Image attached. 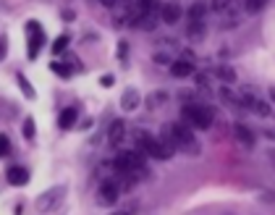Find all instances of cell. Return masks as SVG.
Returning a JSON list of instances; mask_svg holds the SVG:
<instances>
[{"mask_svg":"<svg viewBox=\"0 0 275 215\" xmlns=\"http://www.w3.org/2000/svg\"><path fill=\"white\" fill-rule=\"evenodd\" d=\"M160 137H165L176 149H181V152L199 155V142L194 139V134H191V129H189L186 121H183V124H165Z\"/></svg>","mask_w":275,"mask_h":215,"instance_id":"obj_1","label":"cell"},{"mask_svg":"<svg viewBox=\"0 0 275 215\" xmlns=\"http://www.w3.org/2000/svg\"><path fill=\"white\" fill-rule=\"evenodd\" d=\"M136 142H139L142 152L155 157V160H170L173 152H176V147H173L165 137H152V134H147V132H142Z\"/></svg>","mask_w":275,"mask_h":215,"instance_id":"obj_2","label":"cell"},{"mask_svg":"<svg viewBox=\"0 0 275 215\" xmlns=\"http://www.w3.org/2000/svg\"><path fill=\"white\" fill-rule=\"evenodd\" d=\"M183 121L191 126V129H210L213 126V110H210L207 105H197V102H189V105H183L181 110Z\"/></svg>","mask_w":275,"mask_h":215,"instance_id":"obj_3","label":"cell"},{"mask_svg":"<svg viewBox=\"0 0 275 215\" xmlns=\"http://www.w3.org/2000/svg\"><path fill=\"white\" fill-rule=\"evenodd\" d=\"M26 58L29 61H37V55H40L42 50V45H45V29H42V24H37V21H26Z\"/></svg>","mask_w":275,"mask_h":215,"instance_id":"obj_4","label":"cell"},{"mask_svg":"<svg viewBox=\"0 0 275 215\" xmlns=\"http://www.w3.org/2000/svg\"><path fill=\"white\" fill-rule=\"evenodd\" d=\"M63 194H66V186H53V189H48L45 194L37 197V210H42V213L55 210L63 202Z\"/></svg>","mask_w":275,"mask_h":215,"instance_id":"obj_5","label":"cell"},{"mask_svg":"<svg viewBox=\"0 0 275 215\" xmlns=\"http://www.w3.org/2000/svg\"><path fill=\"white\" fill-rule=\"evenodd\" d=\"M121 181L118 179H105L103 184H100V205H115L118 197H121Z\"/></svg>","mask_w":275,"mask_h":215,"instance_id":"obj_6","label":"cell"},{"mask_svg":"<svg viewBox=\"0 0 275 215\" xmlns=\"http://www.w3.org/2000/svg\"><path fill=\"white\" fill-rule=\"evenodd\" d=\"M194 73V61H189V58H178V61H173L170 63V76H176V79H186Z\"/></svg>","mask_w":275,"mask_h":215,"instance_id":"obj_7","label":"cell"},{"mask_svg":"<svg viewBox=\"0 0 275 215\" xmlns=\"http://www.w3.org/2000/svg\"><path fill=\"white\" fill-rule=\"evenodd\" d=\"M5 179H8L11 186H26V184H29V171L21 168V165H11L5 171Z\"/></svg>","mask_w":275,"mask_h":215,"instance_id":"obj_8","label":"cell"},{"mask_svg":"<svg viewBox=\"0 0 275 215\" xmlns=\"http://www.w3.org/2000/svg\"><path fill=\"white\" fill-rule=\"evenodd\" d=\"M123 137H126V124H123V118H118V121H113L110 129H108V142L113 144V147H121Z\"/></svg>","mask_w":275,"mask_h":215,"instance_id":"obj_9","label":"cell"},{"mask_svg":"<svg viewBox=\"0 0 275 215\" xmlns=\"http://www.w3.org/2000/svg\"><path fill=\"white\" fill-rule=\"evenodd\" d=\"M142 105V97H139V92H136L134 87H128L123 92V97H121V108H123V113H134L136 108Z\"/></svg>","mask_w":275,"mask_h":215,"instance_id":"obj_10","label":"cell"},{"mask_svg":"<svg viewBox=\"0 0 275 215\" xmlns=\"http://www.w3.org/2000/svg\"><path fill=\"white\" fill-rule=\"evenodd\" d=\"M178 18H181V5H178V3H163V8H160V21L176 24Z\"/></svg>","mask_w":275,"mask_h":215,"instance_id":"obj_11","label":"cell"},{"mask_svg":"<svg viewBox=\"0 0 275 215\" xmlns=\"http://www.w3.org/2000/svg\"><path fill=\"white\" fill-rule=\"evenodd\" d=\"M233 134H236V139H238V142H241L244 147H254V134H252L249 126L236 124V126H233Z\"/></svg>","mask_w":275,"mask_h":215,"instance_id":"obj_12","label":"cell"},{"mask_svg":"<svg viewBox=\"0 0 275 215\" xmlns=\"http://www.w3.org/2000/svg\"><path fill=\"white\" fill-rule=\"evenodd\" d=\"M207 11H210V0H194V5L189 8V21H202Z\"/></svg>","mask_w":275,"mask_h":215,"instance_id":"obj_13","label":"cell"},{"mask_svg":"<svg viewBox=\"0 0 275 215\" xmlns=\"http://www.w3.org/2000/svg\"><path fill=\"white\" fill-rule=\"evenodd\" d=\"M76 116H79L76 108H66V110L60 113V118H58V126H60V129H71L73 124H76Z\"/></svg>","mask_w":275,"mask_h":215,"instance_id":"obj_14","label":"cell"},{"mask_svg":"<svg viewBox=\"0 0 275 215\" xmlns=\"http://www.w3.org/2000/svg\"><path fill=\"white\" fill-rule=\"evenodd\" d=\"M16 81H18V87H21V92H24V97H26V100H34V97H37L34 87L29 84V79H26L24 73H16Z\"/></svg>","mask_w":275,"mask_h":215,"instance_id":"obj_15","label":"cell"},{"mask_svg":"<svg viewBox=\"0 0 275 215\" xmlns=\"http://www.w3.org/2000/svg\"><path fill=\"white\" fill-rule=\"evenodd\" d=\"M68 42H71V37H68V34H60L58 40L53 42V55H60V53H66Z\"/></svg>","mask_w":275,"mask_h":215,"instance_id":"obj_16","label":"cell"},{"mask_svg":"<svg viewBox=\"0 0 275 215\" xmlns=\"http://www.w3.org/2000/svg\"><path fill=\"white\" fill-rule=\"evenodd\" d=\"M50 71H53V73H58L60 79H71V69L66 66V63H58V61H53V63H50Z\"/></svg>","mask_w":275,"mask_h":215,"instance_id":"obj_17","label":"cell"},{"mask_svg":"<svg viewBox=\"0 0 275 215\" xmlns=\"http://www.w3.org/2000/svg\"><path fill=\"white\" fill-rule=\"evenodd\" d=\"M21 132H24V139H29V142H34V134H37L34 118H24V126H21Z\"/></svg>","mask_w":275,"mask_h":215,"instance_id":"obj_18","label":"cell"},{"mask_svg":"<svg viewBox=\"0 0 275 215\" xmlns=\"http://www.w3.org/2000/svg\"><path fill=\"white\" fill-rule=\"evenodd\" d=\"M189 37H191V40H202V37H205V24H202V21H191L189 24Z\"/></svg>","mask_w":275,"mask_h":215,"instance_id":"obj_19","label":"cell"},{"mask_svg":"<svg viewBox=\"0 0 275 215\" xmlns=\"http://www.w3.org/2000/svg\"><path fill=\"white\" fill-rule=\"evenodd\" d=\"M265 5H268V0H244V8L249 13H260Z\"/></svg>","mask_w":275,"mask_h":215,"instance_id":"obj_20","label":"cell"},{"mask_svg":"<svg viewBox=\"0 0 275 215\" xmlns=\"http://www.w3.org/2000/svg\"><path fill=\"white\" fill-rule=\"evenodd\" d=\"M218 76L223 79V81L231 84V81H236V71H233V69H228V66H220V69H218Z\"/></svg>","mask_w":275,"mask_h":215,"instance_id":"obj_21","label":"cell"},{"mask_svg":"<svg viewBox=\"0 0 275 215\" xmlns=\"http://www.w3.org/2000/svg\"><path fill=\"white\" fill-rule=\"evenodd\" d=\"M165 100H168V95H165V92H155V95L147 100V105H150V108H158L160 102H165Z\"/></svg>","mask_w":275,"mask_h":215,"instance_id":"obj_22","label":"cell"},{"mask_svg":"<svg viewBox=\"0 0 275 215\" xmlns=\"http://www.w3.org/2000/svg\"><path fill=\"white\" fill-rule=\"evenodd\" d=\"M5 155H11V142H8L5 134H0V157H5Z\"/></svg>","mask_w":275,"mask_h":215,"instance_id":"obj_23","label":"cell"},{"mask_svg":"<svg viewBox=\"0 0 275 215\" xmlns=\"http://www.w3.org/2000/svg\"><path fill=\"white\" fill-rule=\"evenodd\" d=\"M155 63H160V66H170L173 58H170L168 53H155Z\"/></svg>","mask_w":275,"mask_h":215,"instance_id":"obj_24","label":"cell"},{"mask_svg":"<svg viewBox=\"0 0 275 215\" xmlns=\"http://www.w3.org/2000/svg\"><path fill=\"white\" fill-rule=\"evenodd\" d=\"M128 58V42H118V61Z\"/></svg>","mask_w":275,"mask_h":215,"instance_id":"obj_25","label":"cell"},{"mask_svg":"<svg viewBox=\"0 0 275 215\" xmlns=\"http://www.w3.org/2000/svg\"><path fill=\"white\" fill-rule=\"evenodd\" d=\"M100 84H103V87H113V84H115V79L110 76V73H105V76L100 79Z\"/></svg>","mask_w":275,"mask_h":215,"instance_id":"obj_26","label":"cell"},{"mask_svg":"<svg viewBox=\"0 0 275 215\" xmlns=\"http://www.w3.org/2000/svg\"><path fill=\"white\" fill-rule=\"evenodd\" d=\"M5 45H8V42H5V37H0V61L5 58Z\"/></svg>","mask_w":275,"mask_h":215,"instance_id":"obj_27","label":"cell"},{"mask_svg":"<svg viewBox=\"0 0 275 215\" xmlns=\"http://www.w3.org/2000/svg\"><path fill=\"white\" fill-rule=\"evenodd\" d=\"M262 200H268V202H275V192H265V194H262Z\"/></svg>","mask_w":275,"mask_h":215,"instance_id":"obj_28","label":"cell"},{"mask_svg":"<svg viewBox=\"0 0 275 215\" xmlns=\"http://www.w3.org/2000/svg\"><path fill=\"white\" fill-rule=\"evenodd\" d=\"M100 3H103V5H108V8H113V5L118 3V0H100Z\"/></svg>","mask_w":275,"mask_h":215,"instance_id":"obj_29","label":"cell"},{"mask_svg":"<svg viewBox=\"0 0 275 215\" xmlns=\"http://www.w3.org/2000/svg\"><path fill=\"white\" fill-rule=\"evenodd\" d=\"M268 95H270V100L275 102V87H270V92H268Z\"/></svg>","mask_w":275,"mask_h":215,"instance_id":"obj_30","label":"cell"},{"mask_svg":"<svg viewBox=\"0 0 275 215\" xmlns=\"http://www.w3.org/2000/svg\"><path fill=\"white\" fill-rule=\"evenodd\" d=\"M270 157H273V163H275V149H273V152H270Z\"/></svg>","mask_w":275,"mask_h":215,"instance_id":"obj_31","label":"cell"}]
</instances>
